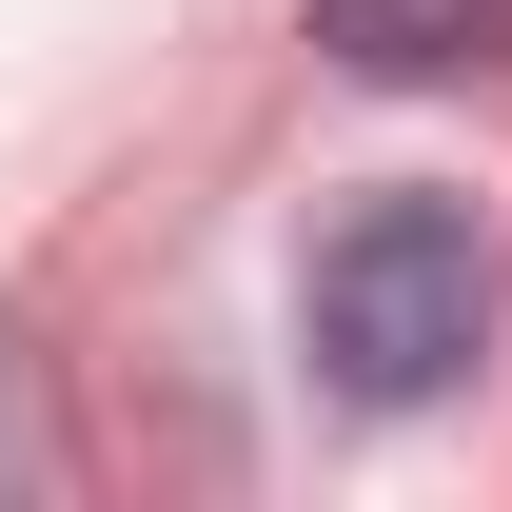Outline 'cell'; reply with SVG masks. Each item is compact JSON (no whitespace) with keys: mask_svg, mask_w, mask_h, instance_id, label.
Instances as JSON below:
<instances>
[{"mask_svg":"<svg viewBox=\"0 0 512 512\" xmlns=\"http://www.w3.org/2000/svg\"><path fill=\"white\" fill-rule=\"evenodd\" d=\"M512 276H493V217L434 178H375L316 217V276H296V335H316V375L355 394V414H434L473 355H493Z\"/></svg>","mask_w":512,"mask_h":512,"instance_id":"1","label":"cell"},{"mask_svg":"<svg viewBox=\"0 0 512 512\" xmlns=\"http://www.w3.org/2000/svg\"><path fill=\"white\" fill-rule=\"evenodd\" d=\"M316 60L335 79H473V60H512V0H316Z\"/></svg>","mask_w":512,"mask_h":512,"instance_id":"2","label":"cell"}]
</instances>
